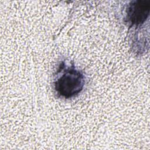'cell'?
<instances>
[{
  "label": "cell",
  "instance_id": "obj_1",
  "mask_svg": "<svg viewBox=\"0 0 150 150\" xmlns=\"http://www.w3.org/2000/svg\"><path fill=\"white\" fill-rule=\"evenodd\" d=\"M83 74L74 67H67L61 71L54 82L56 93L64 98H70L79 94L84 86Z\"/></svg>",
  "mask_w": 150,
  "mask_h": 150
},
{
  "label": "cell",
  "instance_id": "obj_2",
  "mask_svg": "<svg viewBox=\"0 0 150 150\" xmlns=\"http://www.w3.org/2000/svg\"><path fill=\"white\" fill-rule=\"evenodd\" d=\"M150 11V4L146 1H133L127 6L125 19L130 26H139L148 19Z\"/></svg>",
  "mask_w": 150,
  "mask_h": 150
}]
</instances>
